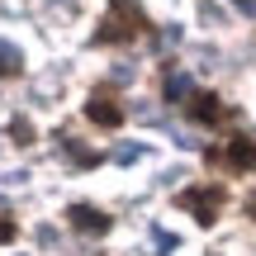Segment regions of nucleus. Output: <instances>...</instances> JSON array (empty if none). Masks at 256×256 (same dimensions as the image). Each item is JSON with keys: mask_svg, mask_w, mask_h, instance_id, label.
Here are the masks:
<instances>
[{"mask_svg": "<svg viewBox=\"0 0 256 256\" xmlns=\"http://www.w3.org/2000/svg\"><path fill=\"white\" fill-rule=\"evenodd\" d=\"M180 209H190L200 223H214L223 209V190L218 185H194V190H180Z\"/></svg>", "mask_w": 256, "mask_h": 256, "instance_id": "nucleus-1", "label": "nucleus"}, {"mask_svg": "<svg viewBox=\"0 0 256 256\" xmlns=\"http://www.w3.org/2000/svg\"><path fill=\"white\" fill-rule=\"evenodd\" d=\"M86 119L100 124V128H119L124 124V110L110 100V95H90V100H86Z\"/></svg>", "mask_w": 256, "mask_h": 256, "instance_id": "nucleus-2", "label": "nucleus"}, {"mask_svg": "<svg viewBox=\"0 0 256 256\" xmlns=\"http://www.w3.org/2000/svg\"><path fill=\"white\" fill-rule=\"evenodd\" d=\"M223 166H232V171H256V138H232L228 152H223Z\"/></svg>", "mask_w": 256, "mask_h": 256, "instance_id": "nucleus-3", "label": "nucleus"}, {"mask_svg": "<svg viewBox=\"0 0 256 256\" xmlns=\"http://www.w3.org/2000/svg\"><path fill=\"white\" fill-rule=\"evenodd\" d=\"M66 218H72V228H81V232H104V228H110V214L90 209V204H72Z\"/></svg>", "mask_w": 256, "mask_h": 256, "instance_id": "nucleus-4", "label": "nucleus"}, {"mask_svg": "<svg viewBox=\"0 0 256 256\" xmlns=\"http://www.w3.org/2000/svg\"><path fill=\"white\" fill-rule=\"evenodd\" d=\"M190 114L200 124H218V114H223V104H218V95H194V104H190Z\"/></svg>", "mask_w": 256, "mask_h": 256, "instance_id": "nucleus-5", "label": "nucleus"}, {"mask_svg": "<svg viewBox=\"0 0 256 256\" xmlns=\"http://www.w3.org/2000/svg\"><path fill=\"white\" fill-rule=\"evenodd\" d=\"M185 95H190V76H185V72H166V100L180 104Z\"/></svg>", "mask_w": 256, "mask_h": 256, "instance_id": "nucleus-6", "label": "nucleus"}, {"mask_svg": "<svg viewBox=\"0 0 256 256\" xmlns=\"http://www.w3.org/2000/svg\"><path fill=\"white\" fill-rule=\"evenodd\" d=\"M19 62H24V57H19V48L0 38V76H14V72H19Z\"/></svg>", "mask_w": 256, "mask_h": 256, "instance_id": "nucleus-7", "label": "nucleus"}, {"mask_svg": "<svg viewBox=\"0 0 256 256\" xmlns=\"http://www.w3.org/2000/svg\"><path fill=\"white\" fill-rule=\"evenodd\" d=\"M10 138H14V142H34V124H28V119H14V124H10Z\"/></svg>", "mask_w": 256, "mask_h": 256, "instance_id": "nucleus-8", "label": "nucleus"}, {"mask_svg": "<svg viewBox=\"0 0 256 256\" xmlns=\"http://www.w3.org/2000/svg\"><path fill=\"white\" fill-rule=\"evenodd\" d=\"M138 152H142L138 142H124V147H114V162H138Z\"/></svg>", "mask_w": 256, "mask_h": 256, "instance_id": "nucleus-9", "label": "nucleus"}, {"mask_svg": "<svg viewBox=\"0 0 256 256\" xmlns=\"http://www.w3.org/2000/svg\"><path fill=\"white\" fill-rule=\"evenodd\" d=\"M156 247H162L156 256H166V252H176V238H171V232H162V228H156Z\"/></svg>", "mask_w": 256, "mask_h": 256, "instance_id": "nucleus-10", "label": "nucleus"}, {"mask_svg": "<svg viewBox=\"0 0 256 256\" xmlns=\"http://www.w3.org/2000/svg\"><path fill=\"white\" fill-rule=\"evenodd\" d=\"M0 242H14V223L10 218H0Z\"/></svg>", "mask_w": 256, "mask_h": 256, "instance_id": "nucleus-11", "label": "nucleus"}, {"mask_svg": "<svg viewBox=\"0 0 256 256\" xmlns=\"http://www.w3.org/2000/svg\"><path fill=\"white\" fill-rule=\"evenodd\" d=\"M247 214H252V218H256V194H247Z\"/></svg>", "mask_w": 256, "mask_h": 256, "instance_id": "nucleus-12", "label": "nucleus"}]
</instances>
